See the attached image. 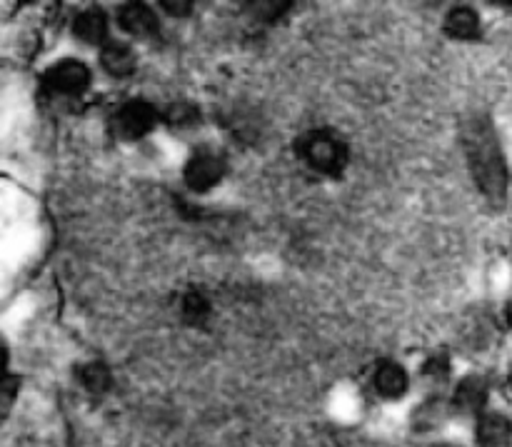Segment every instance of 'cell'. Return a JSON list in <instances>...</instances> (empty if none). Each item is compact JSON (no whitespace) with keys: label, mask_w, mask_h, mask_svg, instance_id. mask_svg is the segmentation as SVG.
Segmentation results:
<instances>
[{"label":"cell","mask_w":512,"mask_h":447,"mask_svg":"<svg viewBox=\"0 0 512 447\" xmlns=\"http://www.w3.org/2000/svg\"><path fill=\"white\" fill-rule=\"evenodd\" d=\"M460 140H463L465 158H468L470 173H473L480 193L495 208L505 205L508 165H505L503 148H500V140L488 115L470 113L460 125Z\"/></svg>","instance_id":"6da1fadb"},{"label":"cell","mask_w":512,"mask_h":447,"mask_svg":"<svg viewBox=\"0 0 512 447\" xmlns=\"http://www.w3.org/2000/svg\"><path fill=\"white\" fill-rule=\"evenodd\" d=\"M300 153L308 160L310 168L320 170V173H340L348 163V148L340 138L325 130H315L300 140Z\"/></svg>","instance_id":"7a4b0ae2"},{"label":"cell","mask_w":512,"mask_h":447,"mask_svg":"<svg viewBox=\"0 0 512 447\" xmlns=\"http://www.w3.org/2000/svg\"><path fill=\"white\" fill-rule=\"evenodd\" d=\"M158 125V110L145 100H130L113 115V133L120 140H140Z\"/></svg>","instance_id":"3957f363"},{"label":"cell","mask_w":512,"mask_h":447,"mask_svg":"<svg viewBox=\"0 0 512 447\" xmlns=\"http://www.w3.org/2000/svg\"><path fill=\"white\" fill-rule=\"evenodd\" d=\"M43 85L50 93H63V95H75L83 93L90 85V70L88 65L80 63V60H60V63L50 65L43 75Z\"/></svg>","instance_id":"277c9868"},{"label":"cell","mask_w":512,"mask_h":447,"mask_svg":"<svg viewBox=\"0 0 512 447\" xmlns=\"http://www.w3.org/2000/svg\"><path fill=\"white\" fill-rule=\"evenodd\" d=\"M225 175V160L215 150H195L185 165V185L195 193L215 188Z\"/></svg>","instance_id":"5b68a950"},{"label":"cell","mask_w":512,"mask_h":447,"mask_svg":"<svg viewBox=\"0 0 512 447\" xmlns=\"http://www.w3.org/2000/svg\"><path fill=\"white\" fill-rule=\"evenodd\" d=\"M118 23L125 33L138 35V38H150L160 30L158 15L153 13V8H148L145 3H128L118 10Z\"/></svg>","instance_id":"8992f818"},{"label":"cell","mask_w":512,"mask_h":447,"mask_svg":"<svg viewBox=\"0 0 512 447\" xmlns=\"http://www.w3.org/2000/svg\"><path fill=\"white\" fill-rule=\"evenodd\" d=\"M485 400H488V383H485V378H480V375H468V378L455 388L450 408H453V413L460 415H475L483 410Z\"/></svg>","instance_id":"52a82bcc"},{"label":"cell","mask_w":512,"mask_h":447,"mask_svg":"<svg viewBox=\"0 0 512 447\" xmlns=\"http://www.w3.org/2000/svg\"><path fill=\"white\" fill-rule=\"evenodd\" d=\"M512 423L500 413H485L478 420V445L480 447H510Z\"/></svg>","instance_id":"ba28073f"},{"label":"cell","mask_w":512,"mask_h":447,"mask_svg":"<svg viewBox=\"0 0 512 447\" xmlns=\"http://www.w3.org/2000/svg\"><path fill=\"white\" fill-rule=\"evenodd\" d=\"M100 65L113 78H128L135 70V65H138V60H135V53L130 45L105 43L103 50H100Z\"/></svg>","instance_id":"9c48e42d"},{"label":"cell","mask_w":512,"mask_h":447,"mask_svg":"<svg viewBox=\"0 0 512 447\" xmlns=\"http://www.w3.org/2000/svg\"><path fill=\"white\" fill-rule=\"evenodd\" d=\"M75 38L83 40L88 45H100L108 38V18H105L103 10H85L75 18L73 23Z\"/></svg>","instance_id":"30bf717a"},{"label":"cell","mask_w":512,"mask_h":447,"mask_svg":"<svg viewBox=\"0 0 512 447\" xmlns=\"http://www.w3.org/2000/svg\"><path fill=\"white\" fill-rule=\"evenodd\" d=\"M375 390L388 400L403 398L405 390H408V373H405L403 365L398 363L380 365L378 373H375Z\"/></svg>","instance_id":"8fae6325"},{"label":"cell","mask_w":512,"mask_h":447,"mask_svg":"<svg viewBox=\"0 0 512 447\" xmlns=\"http://www.w3.org/2000/svg\"><path fill=\"white\" fill-rule=\"evenodd\" d=\"M445 33H448L450 38H460V40L478 38L480 33L478 13H475L473 8H468V5H458V8H453L448 13V18H445Z\"/></svg>","instance_id":"7c38bea8"},{"label":"cell","mask_w":512,"mask_h":447,"mask_svg":"<svg viewBox=\"0 0 512 447\" xmlns=\"http://www.w3.org/2000/svg\"><path fill=\"white\" fill-rule=\"evenodd\" d=\"M165 123L173 130H188L200 123V110L190 103H173L163 115Z\"/></svg>","instance_id":"4fadbf2b"},{"label":"cell","mask_w":512,"mask_h":447,"mask_svg":"<svg viewBox=\"0 0 512 447\" xmlns=\"http://www.w3.org/2000/svg\"><path fill=\"white\" fill-rule=\"evenodd\" d=\"M80 380H83L85 390H88V393H93V395L108 393L110 383H113V378H110V370L105 368L103 363L85 365V368L80 370Z\"/></svg>","instance_id":"5bb4252c"},{"label":"cell","mask_w":512,"mask_h":447,"mask_svg":"<svg viewBox=\"0 0 512 447\" xmlns=\"http://www.w3.org/2000/svg\"><path fill=\"white\" fill-rule=\"evenodd\" d=\"M448 410H453V408H450V405H445L443 400H438V398L428 400V403H425L423 408H418V413H415V425H418L420 430L438 428V425H443Z\"/></svg>","instance_id":"9a60e30c"},{"label":"cell","mask_w":512,"mask_h":447,"mask_svg":"<svg viewBox=\"0 0 512 447\" xmlns=\"http://www.w3.org/2000/svg\"><path fill=\"white\" fill-rule=\"evenodd\" d=\"M210 315V303L203 293H188L183 298V318L185 323L200 325L205 323Z\"/></svg>","instance_id":"2e32d148"},{"label":"cell","mask_w":512,"mask_h":447,"mask_svg":"<svg viewBox=\"0 0 512 447\" xmlns=\"http://www.w3.org/2000/svg\"><path fill=\"white\" fill-rule=\"evenodd\" d=\"M448 375H450V365H448V360L445 358H430L428 363H425V368H423V378L425 380H430V383H435V385H443L445 380H448Z\"/></svg>","instance_id":"e0dca14e"},{"label":"cell","mask_w":512,"mask_h":447,"mask_svg":"<svg viewBox=\"0 0 512 447\" xmlns=\"http://www.w3.org/2000/svg\"><path fill=\"white\" fill-rule=\"evenodd\" d=\"M163 5V10H168L170 15H190V10H193V3H160Z\"/></svg>","instance_id":"ac0fdd59"},{"label":"cell","mask_w":512,"mask_h":447,"mask_svg":"<svg viewBox=\"0 0 512 447\" xmlns=\"http://www.w3.org/2000/svg\"><path fill=\"white\" fill-rule=\"evenodd\" d=\"M508 323H510V328H512V303L508 305Z\"/></svg>","instance_id":"d6986e66"},{"label":"cell","mask_w":512,"mask_h":447,"mask_svg":"<svg viewBox=\"0 0 512 447\" xmlns=\"http://www.w3.org/2000/svg\"><path fill=\"white\" fill-rule=\"evenodd\" d=\"M433 447H455V445H433Z\"/></svg>","instance_id":"ffe728a7"},{"label":"cell","mask_w":512,"mask_h":447,"mask_svg":"<svg viewBox=\"0 0 512 447\" xmlns=\"http://www.w3.org/2000/svg\"><path fill=\"white\" fill-rule=\"evenodd\" d=\"M510 383H512V368H510Z\"/></svg>","instance_id":"44dd1931"}]
</instances>
